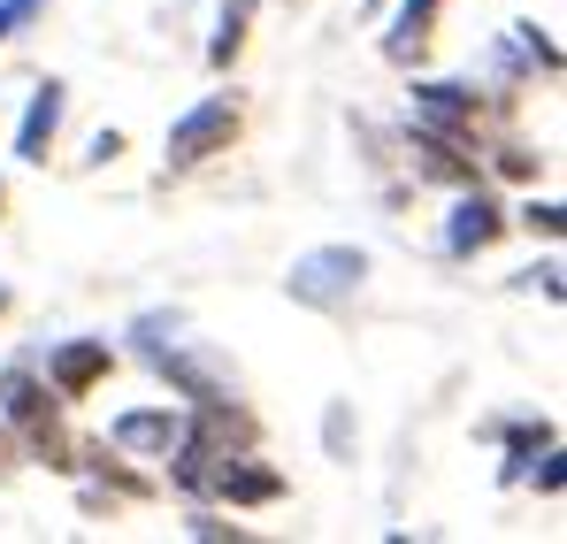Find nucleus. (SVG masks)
<instances>
[{"instance_id": "6e6552de", "label": "nucleus", "mask_w": 567, "mask_h": 544, "mask_svg": "<svg viewBox=\"0 0 567 544\" xmlns=\"http://www.w3.org/2000/svg\"><path fill=\"white\" fill-rule=\"evenodd\" d=\"M215 483H223V499H230V506H261V499H277V491H284L269 468H223Z\"/></svg>"}, {"instance_id": "0eeeda50", "label": "nucleus", "mask_w": 567, "mask_h": 544, "mask_svg": "<svg viewBox=\"0 0 567 544\" xmlns=\"http://www.w3.org/2000/svg\"><path fill=\"white\" fill-rule=\"evenodd\" d=\"M177 438H185L177 414H123L115 422V445H131V453H169Z\"/></svg>"}, {"instance_id": "423d86ee", "label": "nucleus", "mask_w": 567, "mask_h": 544, "mask_svg": "<svg viewBox=\"0 0 567 544\" xmlns=\"http://www.w3.org/2000/svg\"><path fill=\"white\" fill-rule=\"evenodd\" d=\"M414 115H422V131H461L475 115V92H461V85H422L414 92Z\"/></svg>"}, {"instance_id": "9d476101", "label": "nucleus", "mask_w": 567, "mask_h": 544, "mask_svg": "<svg viewBox=\"0 0 567 544\" xmlns=\"http://www.w3.org/2000/svg\"><path fill=\"white\" fill-rule=\"evenodd\" d=\"M246 8H254V0H230V8H223V31H215L207 62H230V54H238V39H246Z\"/></svg>"}, {"instance_id": "1a4fd4ad", "label": "nucleus", "mask_w": 567, "mask_h": 544, "mask_svg": "<svg viewBox=\"0 0 567 544\" xmlns=\"http://www.w3.org/2000/svg\"><path fill=\"white\" fill-rule=\"evenodd\" d=\"M0 391H8V414H16V422H39V414H47V391H39L31 376H8Z\"/></svg>"}, {"instance_id": "f03ea898", "label": "nucleus", "mask_w": 567, "mask_h": 544, "mask_svg": "<svg viewBox=\"0 0 567 544\" xmlns=\"http://www.w3.org/2000/svg\"><path fill=\"white\" fill-rule=\"evenodd\" d=\"M230 131H238V107L230 100H199L192 115H177V131H169V162H207L215 146H230Z\"/></svg>"}, {"instance_id": "f257e3e1", "label": "nucleus", "mask_w": 567, "mask_h": 544, "mask_svg": "<svg viewBox=\"0 0 567 544\" xmlns=\"http://www.w3.org/2000/svg\"><path fill=\"white\" fill-rule=\"evenodd\" d=\"M361 276H369V254H361V246H315V254L291 261L284 284H291V299H307V307H338Z\"/></svg>"}, {"instance_id": "7ed1b4c3", "label": "nucleus", "mask_w": 567, "mask_h": 544, "mask_svg": "<svg viewBox=\"0 0 567 544\" xmlns=\"http://www.w3.org/2000/svg\"><path fill=\"white\" fill-rule=\"evenodd\" d=\"M47 376H54L62 399H85L100 376H107V346H100V338H78V346H62V353L47 361Z\"/></svg>"}, {"instance_id": "20e7f679", "label": "nucleus", "mask_w": 567, "mask_h": 544, "mask_svg": "<svg viewBox=\"0 0 567 544\" xmlns=\"http://www.w3.org/2000/svg\"><path fill=\"white\" fill-rule=\"evenodd\" d=\"M498 230H506V215H498V207L475 192V199H461V207H453V230H445V246H453V254H483Z\"/></svg>"}, {"instance_id": "f8f14e48", "label": "nucleus", "mask_w": 567, "mask_h": 544, "mask_svg": "<svg viewBox=\"0 0 567 544\" xmlns=\"http://www.w3.org/2000/svg\"><path fill=\"white\" fill-rule=\"evenodd\" d=\"M31 16H39V0H0V39H8L16 23H31Z\"/></svg>"}, {"instance_id": "39448f33", "label": "nucleus", "mask_w": 567, "mask_h": 544, "mask_svg": "<svg viewBox=\"0 0 567 544\" xmlns=\"http://www.w3.org/2000/svg\"><path fill=\"white\" fill-rule=\"evenodd\" d=\"M54 123H62V85H39V92H31V107H23L16 154H23V162H47V138H54Z\"/></svg>"}, {"instance_id": "9b49d317", "label": "nucleus", "mask_w": 567, "mask_h": 544, "mask_svg": "<svg viewBox=\"0 0 567 544\" xmlns=\"http://www.w3.org/2000/svg\"><path fill=\"white\" fill-rule=\"evenodd\" d=\"M430 16H437V0H406V8H399V39H391V54H414Z\"/></svg>"}, {"instance_id": "ddd939ff", "label": "nucleus", "mask_w": 567, "mask_h": 544, "mask_svg": "<svg viewBox=\"0 0 567 544\" xmlns=\"http://www.w3.org/2000/svg\"><path fill=\"white\" fill-rule=\"evenodd\" d=\"M0 307H8V291H0Z\"/></svg>"}]
</instances>
